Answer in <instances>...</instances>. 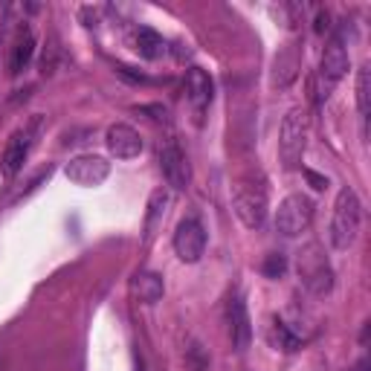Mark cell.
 Instances as JSON below:
<instances>
[{
	"label": "cell",
	"instance_id": "6da1fadb",
	"mask_svg": "<svg viewBox=\"0 0 371 371\" xmlns=\"http://www.w3.org/2000/svg\"><path fill=\"white\" fill-rule=\"evenodd\" d=\"M363 223V203L351 186H342L334 203V221H330V244L337 249H348L357 235H360Z\"/></svg>",
	"mask_w": 371,
	"mask_h": 371
},
{
	"label": "cell",
	"instance_id": "7a4b0ae2",
	"mask_svg": "<svg viewBox=\"0 0 371 371\" xmlns=\"http://www.w3.org/2000/svg\"><path fill=\"white\" fill-rule=\"evenodd\" d=\"M348 73V52H346V44L339 41V38H330L325 52H322V61H319V70L313 73L311 78V93L316 102H325L330 96V90H334L342 76Z\"/></svg>",
	"mask_w": 371,
	"mask_h": 371
},
{
	"label": "cell",
	"instance_id": "3957f363",
	"mask_svg": "<svg viewBox=\"0 0 371 371\" xmlns=\"http://www.w3.org/2000/svg\"><path fill=\"white\" fill-rule=\"evenodd\" d=\"M304 145H308V111L304 108H290L282 119V131H278V154H282L284 168H296Z\"/></svg>",
	"mask_w": 371,
	"mask_h": 371
},
{
	"label": "cell",
	"instance_id": "277c9868",
	"mask_svg": "<svg viewBox=\"0 0 371 371\" xmlns=\"http://www.w3.org/2000/svg\"><path fill=\"white\" fill-rule=\"evenodd\" d=\"M299 278L313 296H328L334 290V270L325 258V249L316 241L299 253Z\"/></svg>",
	"mask_w": 371,
	"mask_h": 371
},
{
	"label": "cell",
	"instance_id": "5b68a950",
	"mask_svg": "<svg viewBox=\"0 0 371 371\" xmlns=\"http://www.w3.org/2000/svg\"><path fill=\"white\" fill-rule=\"evenodd\" d=\"M311 221H313V201L302 192L287 194L276 209V229L284 238H296L302 232H308Z\"/></svg>",
	"mask_w": 371,
	"mask_h": 371
},
{
	"label": "cell",
	"instance_id": "8992f818",
	"mask_svg": "<svg viewBox=\"0 0 371 371\" xmlns=\"http://www.w3.org/2000/svg\"><path fill=\"white\" fill-rule=\"evenodd\" d=\"M232 209L241 218L244 227L258 229L264 218H267V192L258 183H238V189L232 194Z\"/></svg>",
	"mask_w": 371,
	"mask_h": 371
},
{
	"label": "cell",
	"instance_id": "52a82bcc",
	"mask_svg": "<svg viewBox=\"0 0 371 371\" xmlns=\"http://www.w3.org/2000/svg\"><path fill=\"white\" fill-rule=\"evenodd\" d=\"M64 175H67L70 183L82 186V189H93V186H102L104 180H108L111 163L99 154H82V157H76V160L67 163Z\"/></svg>",
	"mask_w": 371,
	"mask_h": 371
},
{
	"label": "cell",
	"instance_id": "ba28073f",
	"mask_svg": "<svg viewBox=\"0 0 371 371\" xmlns=\"http://www.w3.org/2000/svg\"><path fill=\"white\" fill-rule=\"evenodd\" d=\"M203 249H206V229H203V223L197 218L180 221L177 232H175V253H177V258L186 261V264H194V261H201Z\"/></svg>",
	"mask_w": 371,
	"mask_h": 371
},
{
	"label": "cell",
	"instance_id": "9c48e42d",
	"mask_svg": "<svg viewBox=\"0 0 371 371\" xmlns=\"http://www.w3.org/2000/svg\"><path fill=\"white\" fill-rule=\"evenodd\" d=\"M160 168H163V177L168 180V186L175 189H189L192 183V166L186 160V154L180 151V145L175 139H168L163 148H160Z\"/></svg>",
	"mask_w": 371,
	"mask_h": 371
},
{
	"label": "cell",
	"instance_id": "30bf717a",
	"mask_svg": "<svg viewBox=\"0 0 371 371\" xmlns=\"http://www.w3.org/2000/svg\"><path fill=\"white\" fill-rule=\"evenodd\" d=\"M38 125H41V119H35V122H32L30 128L18 131V134L9 139V145H6L3 157H0V171H3L6 177H15L18 171L23 168L26 157H30V148H32V137H35Z\"/></svg>",
	"mask_w": 371,
	"mask_h": 371
},
{
	"label": "cell",
	"instance_id": "8fae6325",
	"mask_svg": "<svg viewBox=\"0 0 371 371\" xmlns=\"http://www.w3.org/2000/svg\"><path fill=\"white\" fill-rule=\"evenodd\" d=\"M108 148L116 160H134L142 151V137L131 125L116 122L108 128Z\"/></svg>",
	"mask_w": 371,
	"mask_h": 371
},
{
	"label": "cell",
	"instance_id": "7c38bea8",
	"mask_svg": "<svg viewBox=\"0 0 371 371\" xmlns=\"http://www.w3.org/2000/svg\"><path fill=\"white\" fill-rule=\"evenodd\" d=\"M186 96H189L194 113L201 116L209 104H212V96H215V85H212V78L206 70L201 67H189L186 73Z\"/></svg>",
	"mask_w": 371,
	"mask_h": 371
},
{
	"label": "cell",
	"instance_id": "4fadbf2b",
	"mask_svg": "<svg viewBox=\"0 0 371 371\" xmlns=\"http://www.w3.org/2000/svg\"><path fill=\"white\" fill-rule=\"evenodd\" d=\"M227 316H229V337H232L235 351H247L249 339H253V328H249V313H247V304L241 296L229 299Z\"/></svg>",
	"mask_w": 371,
	"mask_h": 371
},
{
	"label": "cell",
	"instance_id": "5bb4252c",
	"mask_svg": "<svg viewBox=\"0 0 371 371\" xmlns=\"http://www.w3.org/2000/svg\"><path fill=\"white\" fill-rule=\"evenodd\" d=\"M166 293V282L160 273L151 270H139L134 278H131V296H134L139 304H154L160 302Z\"/></svg>",
	"mask_w": 371,
	"mask_h": 371
},
{
	"label": "cell",
	"instance_id": "9a60e30c",
	"mask_svg": "<svg viewBox=\"0 0 371 371\" xmlns=\"http://www.w3.org/2000/svg\"><path fill=\"white\" fill-rule=\"evenodd\" d=\"M32 56H35V35L30 26H23L15 38V44H12V52H9V73L18 76L21 70H26V64L32 61Z\"/></svg>",
	"mask_w": 371,
	"mask_h": 371
},
{
	"label": "cell",
	"instance_id": "2e32d148",
	"mask_svg": "<svg viewBox=\"0 0 371 371\" xmlns=\"http://www.w3.org/2000/svg\"><path fill=\"white\" fill-rule=\"evenodd\" d=\"M273 67H276V70H273V85H276V87H287V85L296 78V73H299V52H296V47L287 44V47L276 56Z\"/></svg>",
	"mask_w": 371,
	"mask_h": 371
},
{
	"label": "cell",
	"instance_id": "e0dca14e",
	"mask_svg": "<svg viewBox=\"0 0 371 371\" xmlns=\"http://www.w3.org/2000/svg\"><path fill=\"white\" fill-rule=\"evenodd\" d=\"M134 44H137V52L142 58H148V61H157L166 52V41L160 35H157L154 30H148V26H139L137 35H134Z\"/></svg>",
	"mask_w": 371,
	"mask_h": 371
},
{
	"label": "cell",
	"instance_id": "ac0fdd59",
	"mask_svg": "<svg viewBox=\"0 0 371 371\" xmlns=\"http://www.w3.org/2000/svg\"><path fill=\"white\" fill-rule=\"evenodd\" d=\"M166 206H168V192L157 189L148 201V218H145V235L154 238V229L160 227V221L166 218Z\"/></svg>",
	"mask_w": 371,
	"mask_h": 371
},
{
	"label": "cell",
	"instance_id": "d6986e66",
	"mask_svg": "<svg viewBox=\"0 0 371 371\" xmlns=\"http://www.w3.org/2000/svg\"><path fill=\"white\" fill-rule=\"evenodd\" d=\"M270 342L276 348H282V351H296L299 346H302V339L293 334V330H290L282 319H273V325H270Z\"/></svg>",
	"mask_w": 371,
	"mask_h": 371
},
{
	"label": "cell",
	"instance_id": "ffe728a7",
	"mask_svg": "<svg viewBox=\"0 0 371 371\" xmlns=\"http://www.w3.org/2000/svg\"><path fill=\"white\" fill-rule=\"evenodd\" d=\"M357 108H360L363 116H368V111H371V70H368V64H363V67L357 70Z\"/></svg>",
	"mask_w": 371,
	"mask_h": 371
},
{
	"label": "cell",
	"instance_id": "44dd1931",
	"mask_svg": "<svg viewBox=\"0 0 371 371\" xmlns=\"http://www.w3.org/2000/svg\"><path fill=\"white\" fill-rule=\"evenodd\" d=\"M261 273L267 276V278H284V273H287V256H282V253L267 256V258H264V264H261Z\"/></svg>",
	"mask_w": 371,
	"mask_h": 371
},
{
	"label": "cell",
	"instance_id": "7402d4cb",
	"mask_svg": "<svg viewBox=\"0 0 371 371\" xmlns=\"http://www.w3.org/2000/svg\"><path fill=\"white\" fill-rule=\"evenodd\" d=\"M186 363H189L192 371H209V357H206L201 342H192V346L186 348Z\"/></svg>",
	"mask_w": 371,
	"mask_h": 371
},
{
	"label": "cell",
	"instance_id": "603a6c76",
	"mask_svg": "<svg viewBox=\"0 0 371 371\" xmlns=\"http://www.w3.org/2000/svg\"><path fill=\"white\" fill-rule=\"evenodd\" d=\"M139 113H151L154 122H168V111L163 108V104H142V108H137Z\"/></svg>",
	"mask_w": 371,
	"mask_h": 371
},
{
	"label": "cell",
	"instance_id": "cb8c5ba5",
	"mask_svg": "<svg viewBox=\"0 0 371 371\" xmlns=\"http://www.w3.org/2000/svg\"><path fill=\"white\" fill-rule=\"evenodd\" d=\"M330 30V12L328 9H319L316 12V21H313V32H328Z\"/></svg>",
	"mask_w": 371,
	"mask_h": 371
},
{
	"label": "cell",
	"instance_id": "d4e9b609",
	"mask_svg": "<svg viewBox=\"0 0 371 371\" xmlns=\"http://www.w3.org/2000/svg\"><path fill=\"white\" fill-rule=\"evenodd\" d=\"M304 180H308V183H311V189H316V192L328 189V177L316 175V171H311V168H304Z\"/></svg>",
	"mask_w": 371,
	"mask_h": 371
},
{
	"label": "cell",
	"instance_id": "484cf974",
	"mask_svg": "<svg viewBox=\"0 0 371 371\" xmlns=\"http://www.w3.org/2000/svg\"><path fill=\"white\" fill-rule=\"evenodd\" d=\"M116 73L122 76V78H128V82H139V85H148V76H142V73H134L131 67H122V64H119V67H116Z\"/></svg>",
	"mask_w": 371,
	"mask_h": 371
},
{
	"label": "cell",
	"instance_id": "4316f807",
	"mask_svg": "<svg viewBox=\"0 0 371 371\" xmlns=\"http://www.w3.org/2000/svg\"><path fill=\"white\" fill-rule=\"evenodd\" d=\"M357 371H368V360H360V366H357Z\"/></svg>",
	"mask_w": 371,
	"mask_h": 371
}]
</instances>
